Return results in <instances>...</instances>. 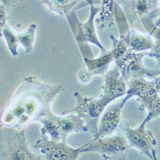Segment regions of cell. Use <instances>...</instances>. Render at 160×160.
Returning a JSON list of instances; mask_svg holds the SVG:
<instances>
[{
	"label": "cell",
	"mask_w": 160,
	"mask_h": 160,
	"mask_svg": "<svg viewBox=\"0 0 160 160\" xmlns=\"http://www.w3.org/2000/svg\"><path fill=\"white\" fill-rule=\"evenodd\" d=\"M63 90L62 85H51L37 77L26 76L2 112L3 127L22 129L40 122L51 111V105Z\"/></svg>",
	"instance_id": "cell-1"
},
{
	"label": "cell",
	"mask_w": 160,
	"mask_h": 160,
	"mask_svg": "<svg viewBox=\"0 0 160 160\" xmlns=\"http://www.w3.org/2000/svg\"><path fill=\"white\" fill-rule=\"evenodd\" d=\"M127 85L126 94L122 99L124 106L129 99L136 98L140 103V109L148 111L146 118L149 122L160 116V96L155 90L152 79L134 78Z\"/></svg>",
	"instance_id": "cell-2"
},
{
	"label": "cell",
	"mask_w": 160,
	"mask_h": 160,
	"mask_svg": "<svg viewBox=\"0 0 160 160\" xmlns=\"http://www.w3.org/2000/svg\"><path fill=\"white\" fill-rule=\"evenodd\" d=\"M74 97L76 100L75 106L71 110L62 112V114L75 112L83 120L86 132H90L93 137H96L100 117L112 101L102 94L99 98H94L85 96L75 92Z\"/></svg>",
	"instance_id": "cell-3"
},
{
	"label": "cell",
	"mask_w": 160,
	"mask_h": 160,
	"mask_svg": "<svg viewBox=\"0 0 160 160\" xmlns=\"http://www.w3.org/2000/svg\"><path fill=\"white\" fill-rule=\"evenodd\" d=\"M42 124L41 134L51 140L66 142L73 132H86L83 120L78 115H55L51 111L39 122Z\"/></svg>",
	"instance_id": "cell-4"
},
{
	"label": "cell",
	"mask_w": 160,
	"mask_h": 160,
	"mask_svg": "<svg viewBox=\"0 0 160 160\" xmlns=\"http://www.w3.org/2000/svg\"><path fill=\"white\" fill-rule=\"evenodd\" d=\"M147 52H135L128 49L122 54L115 58V65L126 83L134 78H143L152 79L160 75V69H149L143 65V59L147 55Z\"/></svg>",
	"instance_id": "cell-5"
},
{
	"label": "cell",
	"mask_w": 160,
	"mask_h": 160,
	"mask_svg": "<svg viewBox=\"0 0 160 160\" xmlns=\"http://www.w3.org/2000/svg\"><path fill=\"white\" fill-rule=\"evenodd\" d=\"M2 143L7 159L40 160L41 155L34 153L27 144L24 130L4 127L2 129Z\"/></svg>",
	"instance_id": "cell-6"
},
{
	"label": "cell",
	"mask_w": 160,
	"mask_h": 160,
	"mask_svg": "<svg viewBox=\"0 0 160 160\" xmlns=\"http://www.w3.org/2000/svg\"><path fill=\"white\" fill-rule=\"evenodd\" d=\"M126 138L123 135H110L94 138L90 142L81 147L82 153L92 152L100 154L104 159H117L129 148Z\"/></svg>",
	"instance_id": "cell-7"
},
{
	"label": "cell",
	"mask_w": 160,
	"mask_h": 160,
	"mask_svg": "<svg viewBox=\"0 0 160 160\" xmlns=\"http://www.w3.org/2000/svg\"><path fill=\"white\" fill-rule=\"evenodd\" d=\"M149 121L146 117L136 128L126 125L122 128V135L126 138L129 146L139 151L151 159H158L156 150V139L152 133L146 129Z\"/></svg>",
	"instance_id": "cell-8"
},
{
	"label": "cell",
	"mask_w": 160,
	"mask_h": 160,
	"mask_svg": "<svg viewBox=\"0 0 160 160\" xmlns=\"http://www.w3.org/2000/svg\"><path fill=\"white\" fill-rule=\"evenodd\" d=\"M34 148L48 160H75L82 153L81 147L72 148L66 142L51 140L44 134L36 140Z\"/></svg>",
	"instance_id": "cell-9"
},
{
	"label": "cell",
	"mask_w": 160,
	"mask_h": 160,
	"mask_svg": "<svg viewBox=\"0 0 160 160\" xmlns=\"http://www.w3.org/2000/svg\"><path fill=\"white\" fill-rule=\"evenodd\" d=\"M122 99L115 103L111 102L106 108L99 121L96 137L112 135L119 128L121 123L122 110L124 107Z\"/></svg>",
	"instance_id": "cell-10"
},
{
	"label": "cell",
	"mask_w": 160,
	"mask_h": 160,
	"mask_svg": "<svg viewBox=\"0 0 160 160\" xmlns=\"http://www.w3.org/2000/svg\"><path fill=\"white\" fill-rule=\"evenodd\" d=\"M128 88L127 83L121 76L118 67L108 70L104 74V85L101 94L107 97L112 102L124 97Z\"/></svg>",
	"instance_id": "cell-11"
},
{
	"label": "cell",
	"mask_w": 160,
	"mask_h": 160,
	"mask_svg": "<svg viewBox=\"0 0 160 160\" xmlns=\"http://www.w3.org/2000/svg\"><path fill=\"white\" fill-rule=\"evenodd\" d=\"M120 38L125 42L129 50L135 52H148L153 48L155 43L151 34H145L135 29L129 30Z\"/></svg>",
	"instance_id": "cell-12"
},
{
	"label": "cell",
	"mask_w": 160,
	"mask_h": 160,
	"mask_svg": "<svg viewBox=\"0 0 160 160\" xmlns=\"http://www.w3.org/2000/svg\"><path fill=\"white\" fill-rule=\"evenodd\" d=\"M90 16L88 20L85 22H81V28L87 42L89 44H94L99 48L101 51L106 52L104 46L100 42L96 32V18L100 11L101 7H98L95 5H90Z\"/></svg>",
	"instance_id": "cell-13"
},
{
	"label": "cell",
	"mask_w": 160,
	"mask_h": 160,
	"mask_svg": "<svg viewBox=\"0 0 160 160\" xmlns=\"http://www.w3.org/2000/svg\"><path fill=\"white\" fill-rule=\"evenodd\" d=\"M115 51L113 48L98 58H83L87 68L92 76L104 75L109 70L111 63L115 62Z\"/></svg>",
	"instance_id": "cell-14"
},
{
	"label": "cell",
	"mask_w": 160,
	"mask_h": 160,
	"mask_svg": "<svg viewBox=\"0 0 160 160\" xmlns=\"http://www.w3.org/2000/svg\"><path fill=\"white\" fill-rule=\"evenodd\" d=\"M76 10V9H73L66 16L67 19L68 21L70 28L83 58H94L92 50L82 32L81 25H80L81 22L78 18L75 12Z\"/></svg>",
	"instance_id": "cell-15"
},
{
	"label": "cell",
	"mask_w": 160,
	"mask_h": 160,
	"mask_svg": "<svg viewBox=\"0 0 160 160\" xmlns=\"http://www.w3.org/2000/svg\"><path fill=\"white\" fill-rule=\"evenodd\" d=\"M82 1H87L89 5L101 3V0H41V3L46 5L49 10L60 16H67ZM79 8L78 7H76Z\"/></svg>",
	"instance_id": "cell-16"
},
{
	"label": "cell",
	"mask_w": 160,
	"mask_h": 160,
	"mask_svg": "<svg viewBox=\"0 0 160 160\" xmlns=\"http://www.w3.org/2000/svg\"><path fill=\"white\" fill-rule=\"evenodd\" d=\"M122 7L131 24L140 20L151 12L150 0H128Z\"/></svg>",
	"instance_id": "cell-17"
},
{
	"label": "cell",
	"mask_w": 160,
	"mask_h": 160,
	"mask_svg": "<svg viewBox=\"0 0 160 160\" xmlns=\"http://www.w3.org/2000/svg\"><path fill=\"white\" fill-rule=\"evenodd\" d=\"M115 0H101L100 11L96 18V25L98 30L112 28L114 25Z\"/></svg>",
	"instance_id": "cell-18"
},
{
	"label": "cell",
	"mask_w": 160,
	"mask_h": 160,
	"mask_svg": "<svg viewBox=\"0 0 160 160\" xmlns=\"http://www.w3.org/2000/svg\"><path fill=\"white\" fill-rule=\"evenodd\" d=\"M37 29L36 24H31L27 28L18 33L19 43L24 48L26 55L31 53L33 49Z\"/></svg>",
	"instance_id": "cell-19"
},
{
	"label": "cell",
	"mask_w": 160,
	"mask_h": 160,
	"mask_svg": "<svg viewBox=\"0 0 160 160\" xmlns=\"http://www.w3.org/2000/svg\"><path fill=\"white\" fill-rule=\"evenodd\" d=\"M1 35L3 37L11 55L14 57H17L18 55V45L19 44L18 33L7 24L1 30Z\"/></svg>",
	"instance_id": "cell-20"
},
{
	"label": "cell",
	"mask_w": 160,
	"mask_h": 160,
	"mask_svg": "<svg viewBox=\"0 0 160 160\" xmlns=\"http://www.w3.org/2000/svg\"><path fill=\"white\" fill-rule=\"evenodd\" d=\"M114 18L118 26L120 37H122L128 33L129 30V28L127 18L124 15V12L122 10L121 5H119L116 2L114 5Z\"/></svg>",
	"instance_id": "cell-21"
},
{
	"label": "cell",
	"mask_w": 160,
	"mask_h": 160,
	"mask_svg": "<svg viewBox=\"0 0 160 160\" xmlns=\"http://www.w3.org/2000/svg\"><path fill=\"white\" fill-rule=\"evenodd\" d=\"M158 7L156 9L151 11L148 15L143 17L140 19L141 22L143 23L146 22L152 21L155 18H158L157 21L155 23L149 24L148 25L144 26V27L147 30H148L149 34L156 30H160V0H158Z\"/></svg>",
	"instance_id": "cell-22"
},
{
	"label": "cell",
	"mask_w": 160,
	"mask_h": 160,
	"mask_svg": "<svg viewBox=\"0 0 160 160\" xmlns=\"http://www.w3.org/2000/svg\"><path fill=\"white\" fill-rule=\"evenodd\" d=\"M147 55L154 58L158 65H160V39L156 40L153 48L147 52Z\"/></svg>",
	"instance_id": "cell-23"
},
{
	"label": "cell",
	"mask_w": 160,
	"mask_h": 160,
	"mask_svg": "<svg viewBox=\"0 0 160 160\" xmlns=\"http://www.w3.org/2000/svg\"><path fill=\"white\" fill-rule=\"evenodd\" d=\"M92 76L88 71L87 68H84L79 71L78 74V78L79 82L83 84L88 83L92 78Z\"/></svg>",
	"instance_id": "cell-24"
},
{
	"label": "cell",
	"mask_w": 160,
	"mask_h": 160,
	"mask_svg": "<svg viewBox=\"0 0 160 160\" xmlns=\"http://www.w3.org/2000/svg\"><path fill=\"white\" fill-rule=\"evenodd\" d=\"M7 21V12L6 6L1 3L0 6V30H2L6 26Z\"/></svg>",
	"instance_id": "cell-25"
},
{
	"label": "cell",
	"mask_w": 160,
	"mask_h": 160,
	"mask_svg": "<svg viewBox=\"0 0 160 160\" xmlns=\"http://www.w3.org/2000/svg\"><path fill=\"white\" fill-rule=\"evenodd\" d=\"M154 83L155 90H156L158 94L160 96V75L156 76V78L152 79Z\"/></svg>",
	"instance_id": "cell-26"
},
{
	"label": "cell",
	"mask_w": 160,
	"mask_h": 160,
	"mask_svg": "<svg viewBox=\"0 0 160 160\" xmlns=\"http://www.w3.org/2000/svg\"><path fill=\"white\" fill-rule=\"evenodd\" d=\"M24 0H1V3L5 5L6 7H10Z\"/></svg>",
	"instance_id": "cell-27"
},
{
	"label": "cell",
	"mask_w": 160,
	"mask_h": 160,
	"mask_svg": "<svg viewBox=\"0 0 160 160\" xmlns=\"http://www.w3.org/2000/svg\"><path fill=\"white\" fill-rule=\"evenodd\" d=\"M115 1L119 5L122 6L128 1V0H115Z\"/></svg>",
	"instance_id": "cell-28"
}]
</instances>
